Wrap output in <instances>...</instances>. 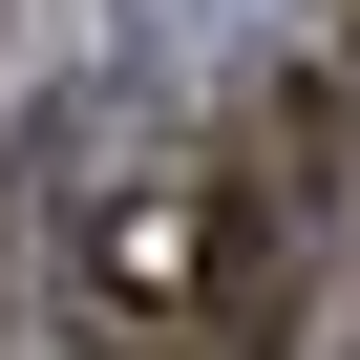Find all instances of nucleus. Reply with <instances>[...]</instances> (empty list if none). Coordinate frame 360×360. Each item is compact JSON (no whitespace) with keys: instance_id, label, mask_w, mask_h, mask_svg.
Wrapping results in <instances>:
<instances>
[{"instance_id":"obj_1","label":"nucleus","mask_w":360,"mask_h":360,"mask_svg":"<svg viewBox=\"0 0 360 360\" xmlns=\"http://www.w3.org/2000/svg\"><path fill=\"white\" fill-rule=\"evenodd\" d=\"M318 360H360V318H318Z\"/></svg>"},{"instance_id":"obj_3","label":"nucleus","mask_w":360,"mask_h":360,"mask_svg":"<svg viewBox=\"0 0 360 360\" xmlns=\"http://www.w3.org/2000/svg\"><path fill=\"white\" fill-rule=\"evenodd\" d=\"M85 360H106V339H85Z\"/></svg>"},{"instance_id":"obj_2","label":"nucleus","mask_w":360,"mask_h":360,"mask_svg":"<svg viewBox=\"0 0 360 360\" xmlns=\"http://www.w3.org/2000/svg\"><path fill=\"white\" fill-rule=\"evenodd\" d=\"M339 22H360V0H339Z\"/></svg>"}]
</instances>
